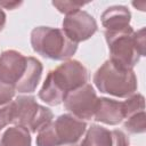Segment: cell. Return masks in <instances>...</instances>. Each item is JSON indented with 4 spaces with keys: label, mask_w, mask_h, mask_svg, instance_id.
Masks as SVG:
<instances>
[{
    "label": "cell",
    "mask_w": 146,
    "mask_h": 146,
    "mask_svg": "<svg viewBox=\"0 0 146 146\" xmlns=\"http://www.w3.org/2000/svg\"><path fill=\"white\" fill-rule=\"evenodd\" d=\"M88 80L89 73L86 66L79 60L67 59L49 71L39 91V98L50 106H57L63 103L67 92L88 83Z\"/></svg>",
    "instance_id": "1"
},
{
    "label": "cell",
    "mask_w": 146,
    "mask_h": 146,
    "mask_svg": "<svg viewBox=\"0 0 146 146\" xmlns=\"http://www.w3.org/2000/svg\"><path fill=\"white\" fill-rule=\"evenodd\" d=\"M105 40L110 50V59L129 70H132L139 62L140 57L145 56V29L133 31L129 25L117 31H105Z\"/></svg>",
    "instance_id": "2"
},
{
    "label": "cell",
    "mask_w": 146,
    "mask_h": 146,
    "mask_svg": "<svg viewBox=\"0 0 146 146\" xmlns=\"http://www.w3.org/2000/svg\"><path fill=\"white\" fill-rule=\"evenodd\" d=\"M96 88L103 92L119 98H127L137 91V76L133 70L122 67L107 59L94 74Z\"/></svg>",
    "instance_id": "3"
},
{
    "label": "cell",
    "mask_w": 146,
    "mask_h": 146,
    "mask_svg": "<svg viewBox=\"0 0 146 146\" xmlns=\"http://www.w3.org/2000/svg\"><path fill=\"white\" fill-rule=\"evenodd\" d=\"M31 46L38 55L54 60H67L78 49V44L62 29L50 26L34 27L31 32Z\"/></svg>",
    "instance_id": "4"
},
{
    "label": "cell",
    "mask_w": 146,
    "mask_h": 146,
    "mask_svg": "<svg viewBox=\"0 0 146 146\" xmlns=\"http://www.w3.org/2000/svg\"><path fill=\"white\" fill-rule=\"evenodd\" d=\"M52 112L36 103L33 96H18L11 100V124L36 133L52 121Z\"/></svg>",
    "instance_id": "5"
},
{
    "label": "cell",
    "mask_w": 146,
    "mask_h": 146,
    "mask_svg": "<svg viewBox=\"0 0 146 146\" xmlns=\"http://www.w3.org/2000/svg\"><path fill=\"white\" fill-rule=\"evenodd\" d=\"M97 102V94L90 83H86L67 92L63 99L65 108L72 115L83 121L94 119Z\"/></svg>",
    "instance_id": "6"
},
{
    "label": "cell",
    "mask_w": 146,
    "mask_h": 146,
    "mask_svg": "<svg viewBox=\"0 0 146 146\" xmlns=\"http://www.w3.org/2000/svg\"><path fill=\"white\" fill-rule=\"evenodd\" d=\"M97 22L92 15L86 10H78L68 14L63 19V31L67 38L75 42L86 41L97 32Z\"/></svg>",
    "instance_id": "7"
},
{
    "label": "cell",
    "mask_w": 146,
    "mask_h": 146,
    "mask_svg": "<svg viewBox=\"0 0 146 146\" xmlns=\"http://www.w3.org/2000/svg\"><path fill=\"white\" fill-rule=\"evenodd\" d=\"M26 63L27 57L17 50L2 51L0 54V83L15 89L25 72Z\"/></svg>",
    "instance_id": "8"
},
{
    "label": "cell",
    "mask_w": 146,
    "mask_h": 146,
    "mask_svg": "<svg viewBox=\"0 0 146 146\" xmlns=\"http://www.w3.org/2000/svg\"><path fill=\"white\" fill-rule=\"evenodd\" d=\"M52 128L58 146L73 145L76 144L86 132L87 123L72 114H62L52 121Z\"/></svg>",
    "instance_id": "9"
},
{
    "label": "cell",
    "mask_w": 146,
    "mask_h": 146,
    "mask_svg": "<svg viewBox=\"0 0 146 146\" xmlns=\"http://www.w3.org/2000/svg\"><path fill=\"white\" fill-rule=\"evenodd\" d=\"M124 119V111L122 102L100 97L98 98L94 120L108 125H116Z\"/></svg>",
    "instance_id": "10"
},
{
    "label": "cell",
    "mask_w": 146,
    "mask_h": 146,
    "mask_svg": "<svg viewBox=\"0 0 146 146\" xmlns=\"http://www.w3.org/2000/svg\"><path fill=\"white\" fill-rule=\"evenodd\" d=\"M42 71H43V66L39 59H36L35 57H32V56L27 57L25 72L22 75L21 80L17 82L15 90L18 91L19 94L34 92L40 82Z\"/></svg>",
    "instance_id": "11"
},
{
    "label": "cell",
    "mask_w": 146,
    "mask_h": 146,
    "mask_svg": "<svg viewBox=\"0 0 146 146\" xmlns=\"http://www.w3.org/2000/svg\"><path fill=\"white\" fill-rule=\"evenodd\" d=\"M100 19L105 31H117L130 25L131 13L125 6H111L104 10Z\"/></svg>",
    "instance_id": "12"
},
{
    "label": "cell",
    "mask_w": 146,
    "mask_h": 146,
    "mask_svg": "<svg viewBox=\"0 0 146 146\" xmlns=\"http://www.w3.org/2000/svg\"><path fill=\"white\" fill-rule=\"evenodd\" d=\"M31 132L21 125L9 127L0 138V146H31Z\"/></svg>",
    "instance_id": "13"
},
{
    "label": "cell",
    "mask_w": 146,
    "mask_h": 146,
    "mask_svg": "<svg viewBox=\"0 0 146 146\" xmlns=\"http://www.w3.org/2000/svg\"><path fill=\"white\" fill-rule=\"evenodd\" d=\"M80 146H112V132L98 124H91Z\"/></svg>",
    "instance_id": "14"
},
{
    "label": "cell",
    "mask_w": 146,
    "mask_h": 146,
    "mask_svg": "<svg viewBox=\"0 0 146 146\" xmlns=\"http://www.w3.org/2000/svg\"><path fill=\"white\" fill-rule=\"evenodd\" d=\"M123 104V111H124V119L138 113L145 111V98L141 94H132L131 96L127 97Z\"/></svg>",
    "instance_id": "15"
},
{
    "label": "cell",
    "mask_w": 146,
    "mask_h": 146,
    "mask_svg": "<svg viewBox=\"0 0 146 146\" xmlns=\"http://www.w3.org/2000/svg\"><path fill=\"white\" fill-rule=\"evenodd\" d=\"M124 129L130 133H144L146 130V114L145 111L138 112L125 119L123 123Z\"/></svg>",
    "instance_id": "16"
},
{
    "label": "cell",
    "mask_w": 146,
    "mask_h": 146,
    "mask_svg": "<svg viewBox=\"0 0 146 146\" xmlns=\"http://www.w3.org/2000/svg\"><path fill=\"white\" fill-rule=\"evenodd\" d=\"M88 2H81V1H70V0H64V1H52V6L62 14L68 15L74 11L81 10L83 6H86Z\"/></svg>",
    "instance_id": "17"
},
{
    "label": "cell",
    "mask_w": 146,
    "mask_h": 146,
    "mask_svg": "<svg viewBox=\"0 0 146 146\" xmlns=\"http://www.w3.org/2000/svg\"><path fill=\"white\" fill-rule=\"evenodd\" d=\"M11 124V102L0 105V130Z\"/></svg>",
    "instance_id": "18"
},
{
    "label": "cell",
    "mask_w": 146,
    "mask_h": 146,
    "mask_svg": "<svg viewBox=\"0 0 146 146\" xmlns=\"http://www.w3.org/2000/svg\"><path fill=\"white\" fill-rule=\"evenodd\" d=\"M112 146H129V138L121 130H112Z\"/></svg>",
    "instance_id": "19"
},
{
    "label": "cell",
    "mask_w": 146,
    "mask_h": 146,
    "mask_svg": "<svg viewBox=\"0 0 146 146\" xmlns=\"http://www.w3.org/2000/svg\"><path fill=\"white\" fill-rule=\"evenodd\" d=\"M23 3V1H8V0H0V7L5 9H16Z\"/></svg>",
    "instance_id": "20"
},
{
    "label": "cell",
    "mask_w": 146,
    "mask_h": 146,
    "mask_svg": "<svg viewBox=\"0 0 146 146\" xmlns=\"http://www.w3.org/2000/svg\"><path fill=\"white\" fill-rule=\"evenodd\" d=\"M5 25H6V14L2 10V8L0 7V32L3 30Z\"/></svg>",
    "instance_id": "21"
}]
</instances>
